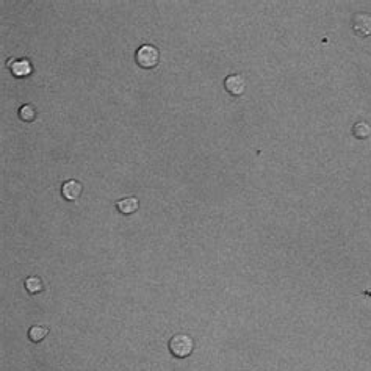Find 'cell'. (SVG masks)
<instances>
[{
    "label": "cell",
    "instance_id": "obj_10",
    "mask_svg": "<svg viewBox=\"0 0 371 371\" xmlns=\"http://www.w3.org/2000/svg\"><path fill=\"white\" fill-rule=\"evenodd\" d=\"M11 71H13L14 75L22 77V75L30 74V66H28V63H27L25 60H22V61H14V63L11 65Z\"/></svg>",
    "mask_w": 371,
    "mask_h": 371
},
{
    "label": "cell",
    "instance_id": "obj_9",
    "mask_svg": "<svg viewBox=\"0 0 371 371\" xmlns=\"http://www.w3.org/2000/svg\"><path fill=\"white\" fill-rule=\"evenodd\" d=\"M353 133H354V136L356 138H360V140H363V138H368L369 136V133H371V129H369V126L366 122H356L354 124V127H353Z\"/></svg>",
    "mask_w": 371,
    "mask_h": 371
},
{
    "label": "cell",
    "instance_id": "obj_4",
    "mask_svg": "<svg viewBox=\"0 0 371 371\" xmlns=\"http://www.w3.org/2000/svg\"><path fill=\"white\" fill-rule=\"evenodd\" d=\"M224 86H226L229 94H232V96H241L243 92H244V89H246V80H244L241 75L233 74V75H229V77L224 80Z\"/></svg>",
    "mask_w": 371,
    "mask_h": 371
},
{
    "label": "cell",
    "instance_id": "obj_2",
    "mask_svg": "<svg viewBox=\"0 0 371 371\" xmlns=\"http://www.w3.org/2000/svg\"><path fill=\"white\" fill-rule=\"evenodd\" d=\"M135 60L140 68L143 69H152L159 65L160 61V53H159V49L155 46H150V44H144L141 46L138 50H136V55H135Z\"/></svg>",
    "mask_w": 371,
    "mask_h": 371
},
{
    "label": "cell",
    "instance_id": "obj_11",
    "mask_svg": "<svg viewBox=\"0 0 371 371\" xmlns=\"http://www.w3.org/2000/svg\"><path fill=\"white\" fill-rule=\"evenodd\" d=\"M19 116H21V119L25 121V122H32V121L36 118V110H35L33 105H24V107H21V110H19Z\"/></svg>",
    "mask_w": 371,
    "mask_h": 371
},
{
    "label": "cell",
    "instance_id": "obj_8",
    "mask_svg": "<svg viewBox=\"0 0 371 371\" xmlns=\"http://www.w3.org/2000/svg\"><path fill=\"white\" fill-rule=\"evenodd\" d=\"M25 288L28 293H32V295H36L43 290V281L40 279L38 276H32V277H28V279L25 281Z\"/></svg>",
    "mask_w": 371,
    "mask_h": 371
},
{
    "label": "cell",
    "instance_id": "obj_6",
    "mask_svg": "<svg viewBox=\"0 0 371 371\" xmlns=\"http://www.w3.org/2000/svg\"><path fill=\"white\" fill-rule=\"evenodd\" d=\"M116 207L122 214H132L138 210V199L136 198H124L116 202Z\"/></svg>",
    "mask_w": 371,
    "mask_h": 371
},
{
    "label": "cell",
    "instance_id": "obj_3",
    "mask_svg": "<svg viewBox=\"0 0 371 371\" xmlns=\"http://www.w3.org/2000/svg\"><path fill=\"white\" fill-rule=\"evenodd\" d=\"M353 30L360 38H366L371 35V16L365 13H359L353 19Z\"/></svg>",
    "mask_w": 371,
    "mask_h": 371
},
{
    "label": "cell",
    "instance_id": "obj_5",
    "mask_svg": "<svg viewBox=\"0 0 371 371\" xmlns=\"http://www.w3.org/2000/svg\"><path fill=\"white\" fill-rule=\"evenodd\" d=\"M82 183L77 182V180H68L63 183V187H61V194L66 201H77L79 196L82 194Z\"/></svg>",
    "mask_w": 371,
    "mask_h": 371
},
{
    "label": "cell",
    "instance_id": "obj_1",
    "mask_svg": "<svg viewBox=\"0 0 371 371\" xmlns=\"http://www.w3.org/2000/svg\"><path fill=\"white\" fill-rule=\"evenodd\" d=\"M193 349H194V342L187 334H175L169 340V351L177 359L188 357L193 353Z\"/></svg>",
    "mask_w": 371,
    "mask_h": 371
},
{
    "label": "cell",
    "instance_id": "obj_7",
    "mask_svg": "<svg viewBox=\"0 0 371 371\" xmlns=\"http://www.w3.org/2000/svg\"><path fill=\"white\" fill-rule=\"evenodd\" d=\"M47 334H49V329H47L46 326L36 324V326H33V327H30V330H28V338L32 340L33 343H40Z\"/></svg>",
    "mask_w": 371,
    "mask_h": 371
}]
</instances>
